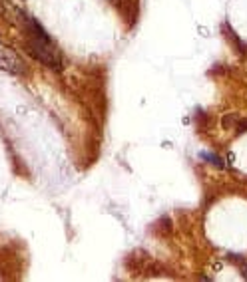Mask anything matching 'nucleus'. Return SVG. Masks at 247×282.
I'll return each mask as SVG.
<instances>
[{
	"label": "nucleus",
	"mask_w": 247,
	"mask_h": 282,
	"mask_svg": "<svg viewBox=\"0 0 247 282\" xmlns=\"http://www.w3.org/2000/svg\"><path fill=\"white\" fill-rule=\"evenodd\" d=\"M24 50L40 64H44L46 68L54 70V72H60L64 60H62L60 50L54 46L52 38L50 40H44V38H26L24 42Z\"/></svg>",
	"instance_id": "f257e3e1"
},
{
	"label": "nucleus",
	"mask_w": 247,
	"mask_h": 282,
	"mask_svg": "<svg viewBox=\"0 0 247 282\" xmlns=\"http://www.w3.org/2000/svg\"><path fill=\"white\" fill-rule=\"evenodd\" d=\"M0 70L8 72L12 76H18V78L28 76V64L24 62V58L16 50L2 46V44H0Z\"/></svg>",
	"instance_id": "f03ea898"
},
{
	"label": "nucleus",
	"mask_w": 247,
	"mask_h": 282,
	"mask_svg": "<svg viewBox=\"0 0 247 282\" xmlns=\"http://www.w3.org/2000/svg\"><path fill=\"white\" fill-rule=\"evenodd\" d=\"M237 121H239V114H227L226 118L221 120V125H224L226 129H231V127H235Z\"/></svg>",
	"instance_id": "7ed1b4c3"
},
{
	"label": "nucleus",
	"mask_w": 247,
	"mask_h": 282,
	"mask_svg": "<svg viewBox=\"0 0 247 282\" xmlns=\"http://www.w3.org/2000/svg\"><path fill=\"white\" fill-rule=\"evenodd\" d=\"M202 159H206V161H209V163H213L215 167H224V161L217 157V155H213V153H202Z\"/></svg>",
	"instance_id": "20e7f679"
},
{
	"label": "nucleus",
	"mask_w": 247,
	"mask_h": 282,
	"mask_svg": "<svg viewBox=\"0 0 247 282\" xmlns=\"http://www.w3.org/2000/svg\"><path fill=\"white\" fill-rule=\"evenodd\" d=\"M233 129H235V133H239V135H241V133H247V120H241V118H239V121L235 123Z\"/></svg>",
	"instance_id": "39448f33"
},
{
	"label": "nucleus",
	"mask_w": 247,
	"mask_h": 282,
	"mask_svg": "<svg viewBox=\"0 0 247 282\" xmlns=\"http://www.w3.org/2000/svg\"><path fill=\"white\" fill-rule=\"evenodd\" d=\"M233 159H235L233 153H227V165H233Z\"/></svg>",
	"instance_id": "423d86ee"
}]
</instances>
